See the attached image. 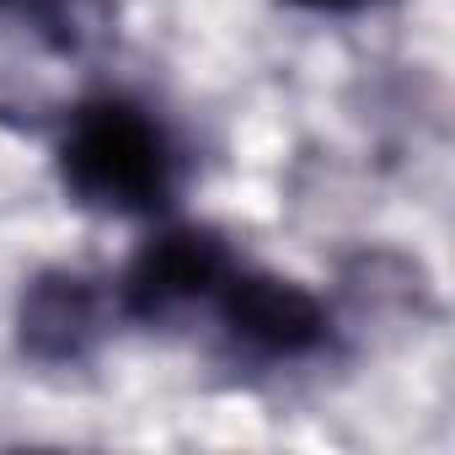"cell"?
<instances>
[{
	"label": "cell",
	"mask_w": 455,
	"mask_h": 455,
	"mask_svg": "<svg viewBox=\"0 0 455 455\" xmlns=\"http://www.w3.org/2000/svg\"><path fill=\"white\" fill-rule=\"evenodd\" d=\"M6 6H28V0H0V12H6Z\"/></svg>",
	"instance_id": "6"
},
{
	"label": "cell",
	"mask_w": 455,
	"mask_h": 455,
	"mask_svg": "<svg viewBox=\"0 0 455 455\" xmlns=\"http://www.w3.org/2000/svg\"><path fill=\"white\" fill-rule=\"evenodd\" d=\"M295 12H316V17H359V12H375L386 0H284Z\"/></svg>",
	"instance_id": "5"
},
{
	"label": "cell",
	"mask_w": 455,
	"mask_h": 455,
	"mask_svg": "<svg viewBox=\"0 0 455 455\" xmlns=\"http://www.w3.org/2000/svg\"><path fill=\"white\" fill-rule=\"evenodd\" d=\"M220 311V327L242 354L263 359V364H295L327 348L332 338V311L316 290H306L300 279L268 274V268H231L225 284L209 300Z\"/></svg>",
	"instance_id": "2"
},
{
	"label": "cell",
	"mask_w": 455,
	"mask_h": 455,
	"mask_svg": "<svg viewBox=\"0 0 455 455\" xmlns=\"http://www.w3.org/2000/svg\"><path fill=\"white\" fill-rule=\"evenodd\" d=\"M108 311L113 300L97 290V279L49 268L22 290V311H17L22 354H33L38 364H81L97 348Z\"/></svg>",
	"instance_id": "4"
},
{
	"label": "cell",
	"mask_w": 455,
	"mask_h": 455,
	"mask_svg": "<svg viewBox=\"0 0 455 455\" xmlns=\"http://www.w3.org/2000/svg\"><path fill=\"white\" fill-rule=\"evenodd\" d=\"M65 193L97 214H161L182 188V145L166 118L124 92L86 97L54 145Z\"/></svg>",
	"instance_id": "1"
},
{
	"label": "cell",
	"mask_w": 455,
	"mask_h": 455,
	"mask_svg": "<svg viewBox=\"0 0 455 455\" xmlns=\"http://www.w3.org/2000/svg\"><path fill=\"white\" fill-rule=\"evenodd\" d=\"M231 268H236V252L225 247L220 231H209V225H161L118 279V311L134 322H166L188 306L214 300Z\"/></svg>",
	"instance_id": "3"
}]
</instances>
